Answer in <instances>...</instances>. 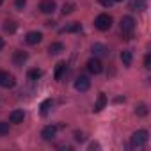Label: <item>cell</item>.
<instances>
[{
  "label": "cell",
  "instance_id": "obj_1",
  "mask_svg": "<svg viewBox=\"0 0 151 151\" xmlns=\"http://www.w3.org/2000/svg\"><path fill=\"white\" fill-rule=\"evenodd\" d=\"M147 139H149V133H147L146 130H139V132H135V133L132 135V139H130V146H132L133 149L142 147V146H146Z\"/></svg>",
  "mask_w": 151,
  "mask_h": 151
},
{
  "label": "cell",
  "instance_id": "obj_2",
  "mask_svg": "<svg viewBox=\"0 0 151 151\" xmlns=\"http://www.w3.org/2000/svg\"><path fill=\"white\" fill-rule=\"evenodd\" d=\"M133 29H135V20H133L132 16H124V18L121 20V32H123V39H132Z\"/></svg>",
  "mask_w": 151,
  "mask_h": 151
},
{
  "label": "cell",
  "instance_id": "obj_3",
  "mask_svg": "<svg viewBox=\"0 0 151 151\" xmlns=\"http://www.w3.org/2000/svg\"><path fill=\"white\" fill-rule=\"evenodd\" d=\"M94 27L98 29V30H109L110 27H112V16L110 14H98L96 16V20H94Z\"/></svg>",
  "mask_w": 151,
  "mask_h": 151
},
{
  "label": "cell",
  "instance_id": "obj_4",
  "mask_svg": "<svg viewBox=\"0 0 151 151\" xmlns=\"http://www.w3.org/2000/svg\"><path fill=\"white\" fill-rule=\"evenodd\" d=\"M14 84H16L14 75L4 73V71H2V75H0V86H2L4 89H11V87H14Z\"/></svg>",
  "mask_w": 151,
  "mask_h": 151
},
{
  "label": "cell",
  "instance_id": "obj_5",
  "mask_svg": "<svg viewBox=\"0 0 151 151\" xmlns=\"http://www.w3.org/2000/svg\"><path fill=\"white\" fill-rule=\"evenodd\" d=\"M87 69H89V73H93V75H100L101 71H103V64H101V60L100 59H89L87 60Z\"/></svg>",
  "mask_w": 151,
  "mask_h": 151
},
{
  "label": "cell",
  "instance_id": "obj_6",
  "mask_svg": "<svg viewBox=\"0 0 151 151\" xmlns=\"http://www.w3.org/2000/svg\"><path fill=\"white\" fill-rule=\"evenodd\" d=\"M55 7H57V4L53 0H41L39 2V11L45 13V14H52L55 11Z\"/></svg>",
  "mask_w": 151,
  "mask_h": 151
},
{
  "label": "cell",
  "instance_id": "obj_7",
  "mask_svg": "<svg viewBox=\"0 0 151 151\" xmlns=\"http://www.w3.org/2000/svg\"><path fill=\"white\" fill-rule=\"evenodd\" d=\"M89 87H91V80L87 77H78L77 80H75V89L80 91V93H86Z\"/></svg>",
  "mask_w": 151,
  "mask_h": 151
},
{
  "label": "cell",
  "instance_id": "obj_8",
  "mask_svg": "<svg viewBox=\"0 0 151 151\" xmlns=\"http://www.w3.org/2000/svg\"><path fill=\"white\" fill-rule=\"evenodd\" d=\"M41 39H43V34L37 32V30H32V32H29L25 36V43L27 45H37V43H41Z\"/></svg>",
  "mask_w": 151,
  "mask_h": 151
},
{
  "label": "cell",
  "instance_id": "obj_9",
  "mask_svg": "<svg viewBox=\"0 0 151 151\" xmlns=\"http://www.w3.org/2000/svg\"><path fill=\"white\" fill-rule=\"evenodd\" d=\"M55 133H57V126H53V124H48V126H45V128H43V132H41V137H43L45 140H52V139L55 137Z\"/></svg>",
  "mask_w": 151,
  "mask_h": 151
},
{
  "label": "cell",
  "instance_id": "obj_10",
  "mask_svg": "<svg viewBox=\"0 0 151 151\" xmlns=\"http://www.w3.org/2000/svg\"><path fill=\"white\" fill-rule=\"evenodd\" d=\"M23 119H25V112H23V110H13V112L9 114V121L14 123V124L23 123Z\"/></svg>",
  "mask_w": 151,
  "mask_h": 151
},
{
  "label": "cell",
  "instance_id": "obj_11",
  "mask_svg": "<svg viewBox=\"0 0 151 151\" xmlns=\"http://www.w3.org/2000/svg\"><path fill=\"white\" fill-rule=\"evenodd\" d=\"M105 105H107V96H105L103 93H100V94H98V100H96V103H94V112H101V110L105 109Z\"/></svg>",
  "mask_w": 151,
  "mask_h": 151
},
{
  "label": "cell",
  "instance_id": "obj_12",
  "mask_svg": "<svg viewBox=\"0 0 151 151\" xmlns=\"http://www.w3.org/2000/svg\"><path fill=\"white\" fill-rule=\"evenodd\" d=\"M93 53L98 55V57H101V55H107L109 50H107L105 45H101V43H94V45H93Z\"/></svg>",
  "mask_w": 151,
  "mask_h": 151
},
{
  "label": "cell",
  "instance_id": "obj_13",
  "mask_svg": "<svg viewBox=\"0 0 151 151\" xmlns=\"http://www.w3.org/2000/svg\"><path fill=\"white\" fill-rule=\"evenodd\" d=\"M27 57H29L27 52H23V50H16V52H14V64H16V66H22V64L27 60Z\"/></svg>",
  "mask_w": 151,
  "mask_h": 151
},
{
  "label": "cell",
  "instance_id": "obj_14",
  "mask_svg": "<svg viewBox=\"0 0 151 151\" xmlns=\"http://www.w3.org/2000/svg\"><path fill=\"white\" fill-rule=\"evenodd\" d=\"M78 30H80V23H78V22H73V23L66 25L64 29H60L62 34H66V32H78Z\"/></svg>",
  "mask_w": 151,
  "mask_h": 151
},
{
  "label": "cell",
  "instance_id": "obj_15",
  "mask_svg": "<svg viewBox=\"0 0 151 151\" xmlns=\"http://www.w3.org/2000/svg\"><path fill=\"white\" fill-rule=\"evenodd\" d=\"M48 52H50L52 55H57V53L64 52V45H62V43H52V45L48 46Z\"/></svg>",
  "mask_w": 151,
  "mask_h": 151
},
{
  "label": "cell",
  "instance_id": "obj_16",
  "mask_svg": "<svg viewBox=\"0 0 151 151\" xmlns=\"http://www.w3.org/2000/svg\"><path fill=\"white\" fill-rule=\"evenodd\" d=\"M52 105H53V101H52L50 98H48V100H45V101L41 103V107H39V109H41V110H39V112H41V116H46V114L50 112Z\"/></svg>",
  "mask_w": 151,
  "mask_h": 151
},
{
  "label": "cell",
  "instance_id": "obj_17",
  "mask_svg": "<svg viewBox=\"0 0 151 151\" xmlns=\"http://www.w3.org/2000/svg\"><path fill=\"white\" fill-rule=\"evenodd\" d=\"M64 71H66V62H59L57 68H55V80H60L62 78Z\"/></svg>",
  "mask_w": 151,
  "mask_h": 151
},
{
  "label": "cell",
  "instance_id": "obj_18",
  "mask_svg": "<svg viewBox=\"0 0 151 151\" xmlns=\"http://www.w3.org/2000/svg\"><path fill=\"white\" fill-rule=\"evenodd\" d=\"M41 75H43V71H41V69H37V68H34V69H29V71H27V77H29L30 80H37V78H41Z\"/></svg>",
  "mask_w": 151,
  "mask_h": 151
},
{
  "label": "cell",
  "instance_id": "obj_19",
  "mask_svg": "<svg viewBox=\"0 0 151 151\" xmlns=\"http://www.w3.org/2000/svg\"><path fill=\"white\" fill-rule=\"evenodd\" d=\"M121 60H123L124 66H130L132 64V52L130 50H123L121 52Z\"/></svg>",
  "mask_w": 151,
  "mask_h": 151
},
{
  "label": "cell",
  "instance_id": "obj_20",
  "mask_svg": "<svg viewBox=\"0 0 151 151\" xmlns=\"http://www.w3.org/2000/svg\"><path fill=\"white\" fill-rule=\"evenodd\" d=\"M135 114L140 116V117L147 116V105H146V103H139V105L135 107Z\"/></svg>",
  "mask_w": 151,
  "mask_h": 151
},
{
  "label": "cell",
  "instance_id": "obj_21",
  "mask_svg": "<svg viewBox=\"0 0 151 151\" xmlns=\"http://www.w3.org/2000/svg\"><path fill=\"white\" fill-rule=\"evenodd\" d=\"M130 9H133V11H140V9H144V0H132Z\"/></svg>",
  "mask_w": 151,
  "mask_h": 151
},
{
  "label": "cell",
  "instance_id": "obj_22",
  "mask_svg": "<svg viewBox=\"0 0 151 151\" xmlns=\"http://www.w3.org/2000/svg\"><path fill=\"white\" fill-rule=\"evenodd\" d=\"M73 11H75V4H73V2H68V4L62 6V14H64V16H66V14H71Z\"/></svg>",
  "mask_w": 151,
  "mask_h": 151
},
{
  "label": "cell",
  "instance_id": "obj_23",
  "mask_svg": "<svg viewBox=\"0 0 151 151\" xmlns=\"http://www.w3.org/2000/svg\"><path fill=\"white\" fill-rule=\"evenodd\" d=\"M9 133V123H6V121H0V135H7Z\"/></svg>",
  "mask_w": 151,
  "mask_h": 151
},
{
  "label": "cell",
  "instance_id": "obj_24",
  "mask_svg": "<svg viewBox=\"0 0 151 151\" xmlns=\"http://www.w3.org/2000/svg\"><path fill=\"white\" fill-rule=\"evenodd\" d=\"M75 140H77V142H84V140H86L84 133H82V132H75Z\"/></svg>",
  "mask_w": 151,
  "mask_h": 151
},
{
  "label": "cell",
  "instance_id": "obj_25",
  "mask_svg": "<svg viewBox=\"0 0 151 151\" xmlns=\"http://www.w3.org/2000/svg\"><path fill=\"white\" fill-rule=\"evenodd\" d=\"M144 68H147V69L151 68V55H149V53L144 57Z\"/></svg>",
  "mask_w": 151,
  "mask_h": 151
},
{
  "label": "cell",
  "instance_id": "obj_26",
  "mask_svg": "<svg viewBox=\"0 0 151 151\" xmlns=\"http://www.w3.org/2000/svg\"><path fill=\"white\" fill-rule=\"evenodd\" d=\"M98 2H100L103 7H110V6L114 4V0H98Z\"/></svg>",
  "mask_w": 151,
  "mask_h": 151
},
{
  "label": "cell",
  "instance_id": "obj_27",
  "mask_svg": "<svg viewBox=\"0 0 151 151\" xmlns=\"http://www.w3.org/2000/svg\"><path fill=\"white\" fill-rule=\"evenodd\" d=\"M14 4H16V7H18V9H23V7H25V4H27V0H14Z\"/></svg>",
  "mask_w": 151,
  "mask_h": 151
},
{
  "label": "cell",
  "instance_id": "obj_28",
  "mask_svg": "<svg viewBox=\"0 0 151 151\" xmlns=\"http://www.w3.org/2000/svg\"><path fill=\"white\" fill-rule=\"evenodd\" d=\"M14 29H16V27H14V23H13V22H7L6 30H7V32H14Z\"/></svg>",
  "mask_w": 151,
  "mask_h": 151
},
{
  "label": "cell",
  "instance_id": "obj_29",
  "mask_svg": "<svg viewBox=\"0 0 151 151\" xmlns=\"http://www.w3.org/2000/svg\"><path fill=\"white\" fill-rule=\"evenodd\" d=\"M100 147V144H96V142H93L91 146H89V149H98Z\"/></svg>",
  "mask_w": 151,
  "mask_h": 151
},
{
  "label": "cell",
  "instance_id": "obj_30",
  "mask_svg": "<svg viewBox=\"0 0 151 151\" xmlns=\"http://www.w3.org/2000/svg\"><path fill=\"white\" fill-rule=\"evenodd\" d=\"M2 48H4V39L0 37V52H2Z\"/></svg>",
  "mask_w": 151,
  "mask_h": 151
},
{
  "label": "cell",
  "instance_id": "obj_31",
  "mask_svg": "<svg viewBox=\"0 0 151 151\" xmlns=\"http://www.w3.org/2000/svg\"><path fill=\"white\" fill-rule=\"evenodd\" d=\"M2 4H4V0H0V6H2Z\"/></svg>",
  "mask_w": 151,
  "mask_h": 151
},
{
  "label": "cell",
  "instance_id": "obj_32",
  "mask_svg": "<svg viewBox=\"0 0 151 151\" xmlns=\"http://www.w3.org/2000/svg\"><path fill=\"white\" fill-rule=\"evenodd\" d=\"M114 2H123V0H114Z\"/></svg>",
  "mask_w": 151,
  "mask_h": 151
},
{
  "label": "cell",
  "instance_id": "obj_33",
  "mask_svg": "<svg viewBox=\"0 0 151 151\" xmlns=\"http://www.w3.org/2000/svg\"><path fill=\"white\" fill-rule=\"evenodd\" d=\"M0 75H2V71H0Z\"/></svg>",
  "mask_w": 151,
  "mask_h": 151
}]
</instances>
